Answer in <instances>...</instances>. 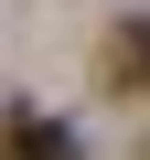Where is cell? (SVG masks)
Masks as SVG:
<instances>
[{
    "label": "cell",
    "mask_w": 150,
    "mask_h": 160,
    "mask_svg": "<svg viewBox=\"0 0 150 160\" xmlns=\"http://www.w3.org/2000/svg\"><path fill=\"white\" fill-rule=\"evenodd\" d=\"M97 86H107V96H150V11L107 22V43H97Z\"/></svg>",
    "instance_id": "6da1fadb"
}]
</instances>
